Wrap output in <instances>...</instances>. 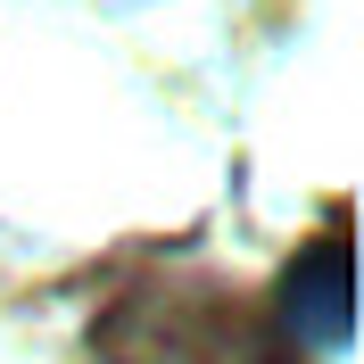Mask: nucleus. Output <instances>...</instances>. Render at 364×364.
<instances>
[{
	"label": "nucleus",
	"instance_id": "1",
	"mask_svg": "<svg viewBox=\"0 0 364 364\" xmlns=\"http://www.w3.org/2000/svg\"><path fill=\"white\" fill-rule=\"evenodd\" d=\"M282 323L306 356H348L356 340V273H348V224H331L282 282Z\"/></svg>",
	"mask_w": 364,
	"mask_h": 364
}]
</instances>
